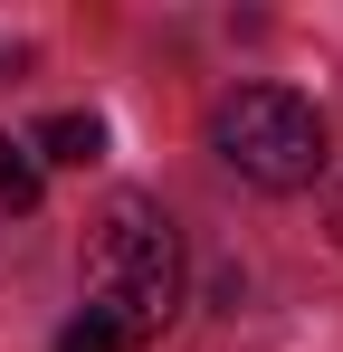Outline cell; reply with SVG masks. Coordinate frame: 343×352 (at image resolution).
<instances>
[{
	"label": "cell",
	"instance_id": "5",
	"mask_svg": "<svg viewBox=\"0 0 343 352\" xmlns=\"http://www.w3.org/2000/svg\"><path fill=\"white\" fill-rule=\"evenodd\" d=\"M57 352H134V343H124V333H114L105 314H96V305H86V314H76V324H67V333H57Z\"/></svg>",
	"mask_w": 343,
	"mask_h": 352
},
{
	"label": "cell",
	"instance_id": "6",
	"mask_svg": "<svg viewBox=\"0 0 343 352\" xmlns=\"http://www.w3.org/2000/svg\"><path fill=\"white\" fill-rule=\"evenodd\" d=\"M334 238H343V190H334Z\"/></svg>",
	"mask_w": 343,
	"mask_h": 352
},
{
	"label": "cell",
	"instance_id": "1",
	"mask_svg": "<svg viewBox=\"0 0 343 352\" xmlns=\"http://www.w3.org/2000/svg\"><path fill=\"white\" fill-rule=\"evenodd\" d=\"M86 295H96V314L134 352L172 324V305H181V238H172V219L153 200H105L96 210V229H86Z\"/></svg>",
	"mask_w": 343,
	"mask_h": 352
},
{
	"label": "cell",
	"instance_id": "2",
	"mask_svg": "<svg viewBox=\"0 0 343 352\" xmlns=\"http://www.w3.org/2000/svg\"><path fill=\"white\" fill-rule=\"evenodd\" d=\"M210 153L258 190H305L324 172V115L305 96H286V86H238L210 115Z\"/></svg>",
	"mask_w": 343,
	"mask_h": 352
},
{
	"label": "cell",
	"instance_id": "3",
	"mask_svg": "<svg viewBox=\"0 0 343 352\" xmlns=\"http://www.w3.org/2000/svg\"><path fill=\"white\" fill-rule=\"evenodd\" d=\"M29 153H39V162H67V172H86V162H105V124H96V115H48Z\"/></svg>",
	"mask_w": 343,
	"mask_h": 352
},
{
	"label": "cell",
	"instance_id": "4",
	"mask_svg": "<svg viewBox=\"0 0 343 352\" xmlns=\"http://www.w3.org/2000/svg\"><path fill=\"white\" fill-rule=\"evenodd\" d=\"M39 190H48L39 181V153L19 133H0V210H39Z\"/></svg>",
	"mask_w": 343,
	"mask_h": 352
}]
</instances>
